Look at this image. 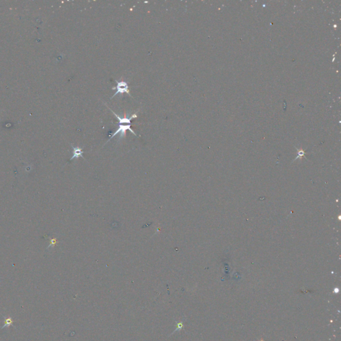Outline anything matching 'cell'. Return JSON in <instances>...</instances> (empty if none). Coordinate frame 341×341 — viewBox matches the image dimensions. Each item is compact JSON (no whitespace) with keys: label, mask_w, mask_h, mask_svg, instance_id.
<instances>
[{"label":"cell","mask_w":341,"mask_h":341,"mask_svg":"<svg viewBox=\"0 0 341 341\" xmlns=\"http://www.w3.org/2000/svg\"><path fill=\"white\" fill-rule=\"evenodd\" d=\"M115 82L117 83V86L114 87L112 88L113 90H115L116 89V92L113 94V96L111 97V99H112L113 97H114L117 94H123L124 93H126L128 95H129V97H131V95L129 92V85H128V83L125 81H117V80H115Z\"/></svg>","instance_id":"obj_1"},{"label":"cell","mask_w":341,"mask_h":341,"mask_svg":"<svg viewBox=\"0 0 341 341\" xmlns=\"http://www.w3.org/2000/svg\"><path fill=\"white\" fill-rule=\"evenodd\" d=\"M119 124L118 125V128H117V131L115 132L112 135V136L109 139V140L107 141V143L108 141H109L111 140V139H113L115 135L119 134V139H123L124 137H125L126 135V131L127 130H129V131H131L132 133H133L135 136H137V134L135 133V132L132 130L131 129V124H128V125H125V124Z\"/></svg>","instance_id":"obj_2"},{"label":"cell","mask_w":341,"mask_h":341,"mask_svg":"<svg viewBox=\"0 0 341 341\" xmlns=\"http://www.w3.org/2000/svg\"><path fill=\"white\" fill-rule=\"evenodd\" d=\"M109 109L110 110H111V112L113 113V114L114 115L117 117V119H118V121H119L118 123H119V124H125V125L130 124L131 121L132 119H134V118H136V117H137V114H135V113H134V114L131 115H126L125 113L123 117H119V115H117L116 114V113H115L114 111H112V110H111V109H110V108H109Z\"/></svg>","instance_id":"obj_3"},{"label":"cell","mask_w":341,"mask_h":341,"mask_svg":"<svg viewBox=\"0 0 341 341\" xmlns=\"http://www.w3.org/2000/svg\"><path fill=\"white\" fill-rule=\"evenodd\" d=\"M72 148H73V156L70 159V161L74 159H78L79 158V157H83V151H82V149L79 147H73L72 146Z\"/></svg>","instance_id":"obj_4"},{"label":"cell","mask_w":341,"mask_h":341,"mask_svg":"<svg viewBox=\"0 0 341 341\" xmlns=\"http://www.w3.org/2000/svg\"><path fill=\"white\" fill-rule=\"evenodd\" d=\"M10 326H13V321L12 319V317H8V318H5V321H4V325L3 326V327L2 328V329L4 328H7V327H9Z\"/></svg>","instance_id":"obj_5"},{"label":"cell","mask_w":341,"mask_h":341,"mask_svg":"<svg viewBox=\"0 0 341 341\" xmlns=\"http://www.w3.org/2000/svg\"><path fill=\"white\" fill-rule=\"evenodd\" d=\"M56 243H57V241H56V239H51V244H50V245L49 246V247H53L54 245H56Z\"/></svg>","instance_id":"obj_6"}]
</instances>
